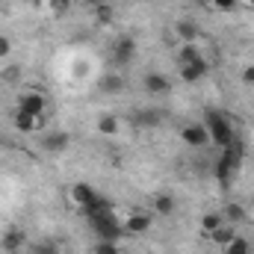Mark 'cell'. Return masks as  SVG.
Instances as JSON below:
<instances>
[{
  "label": "cell",
  "mask_w": 254,
  "mask_h": 254,
  "mask_svg": "<svg viewBox=\"0 0 254 254\" xmlns=\"http://www.w3.org/2000/svg\"><path fill=\"white\" fill-rule=\"evenodd\" d=\"M204 127H207V133H210V142L222 151V148H228L234 139H237V130L231 125V119L222 113V110H207L204 113Z\"/></svg>",
  "instance_id": "1"
},
{
  "label": "cell",
  "mask_w": 254,
  "mask_h": 254,
  "mask_svg": "<svg viewBox=\"0 0 254 254\" xmlns=\"http://www.w3.org/2000/svg\"><path fill=\"white\" fill-rule=\"evenodd\" d=\"M89 228L95 231L98 240H107V243H119V240L125 237V225H122V219H116V213L92 216V219H89Z\"/></svg>",
  "instance_id": "2"
},
{
  "label": "cell",
  "mask_w": 254,
  "mask_h": 254,
  "mask_svg": "<svg viewBox=\"0 0 254 254\" xmlns=\"http://www.w3.org/2000/svg\"><path fill=\"white\" fill-rule=\"evenodd\" d=\"M110 57H113V65H130L136 60V39L133 36H119L113 42Z\"/></svg>",
  "instance_id": "3"
},
{
  "label": "cell",
  "mask_w": 254,
  "mask_h": 254,
  "mask_svg": "<svg viewBox=\"0 0 254 254\" xmlns=\"http://www.w3.org/2000/svg\"><path fill=\"white\" fill-rule=\"evenodd\" d=\"M18 110H21V113H30V116H45L48 98H45L42 92H36V89H27V92L18 95Z\"/></svg>",
  "instance_id": "4"
},
{
  "label": "cell",
  "mask_w": 254,
  "mask_h": 254,
  "mask_svg": "<svg viewBox=\"0 0 254 254\" xmlns=\"http://www.w3.org/2000/svg\"><path fill=\"white\" fill-rule=\"evenodd\" d=\"M71 148V133H65V130H48L45 136H42V151L45 154H65Z\"/></svg>",
  "instance_id": "5"
},
{
  "label": "cell",
  "mask_w": 254,
  "mask_h": 254,
  "mask_svg": "<svg viewBox=\"0 0 254 254\" xmlns=\"http://www.w3.org/2000/svg\"><path fill=\"white\" fill-rule=\"evenodd\" d=\"M181 139H184V145H190V148H204V145H210V133H207L204 122H190V125H184L181 127Z\"/></svg>",
  "instance_id": "6"
},
{
  "label": "cell",
  "mask_w": 254,
  "mask_h": 254,
  "mask_svg": "<svg viewBox=\"0 0 254 254\" xmlns=\"http://www.w3.org/2000/svg\"><path fill=\"white\" fill-rule=\"evenodd\" d=\"M178 71H181L184 83H198L210 74V65H207L204 57H198V60H190V63H178Z\"/></svg>",
  "instance_id": "7"
},
{
  "label": "cell",
  "mask_w": 254,
  "mask_h": 254,
  "mask_svg": "<svg viewBox=\"0 0 254 254\" xmlns=\"http://www.w3.org/2000/svg\"><path fill=\"white\" fill-rule=\"evenodd\" d=\"M130 125L136 130H151V127H160L163 125V113L157 107H145V110H136L130 116Z\"/></svg>",
  "instance_id": "8"
},
{
  "label": "cell",
  "mask_w": 254,
  "mask_h": 254,
  "mask_svg": "<svg viewBox=\"0 0 254 254\" xmlns=\"http://www.w3.org/2000/svg\"><path fill=\"white\" fill-rule=\"evenodd\" d=\"M142 86H145V92H148L151 98H160V95H169V92H172V80H169L166 74H160V71L145 74Z\"/></svg>",
  "instance_id": "9"
},
{
  "label": "cell",
  "mask_w": 254,
  "mask_h": 254,
  "mask_svg": "<svg viewBox=\"0 0 254 254\" xmlns=\"http://www.w3.org/2000/svg\"><path fill=\"white\" fill-rule=\"evenodd\" d=\"M24 246H30V243H27V234H24L21 228H6V231H3V237H0V249H3V252L18 254Z\"/></svg>",
  "instance_id": "10"
},
{
  "label": "cell",
  "mask_w": 254,
  "mask_h": 254,
  "mask_svg": "<svg viewBox=\"0 0 254 254\" xmlns=\"http://www.w3.org/2000/svg\"><path fill=\"white\" fill-rule=\"evenodd\" d=\"M98 198H101V192L92 190L89 184H74V187H71V201H74V207H80V210H89Z\"/></svg>",
  "instance_id": "11"
},
{
  "label": "cell",
  "mask_w": 254,
  "mask_h": 254,
  "mask_svg": "<svg viewBox=\"0 0 254 254\" xmlns=\"http://www.w3.org/2000/svg\"><path fill=\"white\" fill-rule=\"evenodd\" d=\"M122 225H125V234L142 237V234H148V231H151V225H154V222H151V213H130Z\"/></svg>",
  "instance_id": "12"
},
{
  "label": "cell",
  "mask_w": 254,
  "mask_h": 254,
  "mask_svg": "<svg viewBox=\"0 0 254 254\" xmlns=\"http://www.w3.org/2000/svg\"><path fill=\"white\" fill-rule=\"evenodd\" d=\"M175 36L184 39V45H198L201 27H198V21H192V18H181V21L175 24Z\"/></svg>",
  "instance_id": "13"
},
{
  "label": "cell",
  "mask_w": 254,
  "mask_h": 254,
  "mask_svg": "<svg viewBox=\"0 0 254 254\" xmlns=\"http://www.w3.org/2000/svg\"><path fill=\"white\" fill-rule=\"evenodd\" d=\"M151 207H154V213H157V216H175L178 201H175L169 192H160V195H154V198H151Z\"/></svg>",
  "instance_id": "14"
},
{
  "label": "cell",
  "mask_w": 254,
  "mask_h": 254,
  "mask_svg": "<svg viewBox=\"0 0 254 254\" xmlns=\"http://www.w3.org/2000/svg\"><path fill=\"white\" fill-rule=\"evenodd\" d=\"M39 127H42V116H30V113L15 110V130L18 133H36Z\"/></svg>",
  "instance_id": "15"
},
{
  "label": "cell",
  "mask_w": 254,
  "mask_h": 254,
  "mask_svg": "<svg viewBox=\"0 0 254 254\" xmlns=\"http://www.w3.org/2000/svg\"><path fill=\"white\" fill-rule=\"evenodd\" d=\"M98 89L104 95H119V92H125V77L122 74H104L101 83H98Z\"/></svg>",
  "instance_id": "16"
},
{
  "label": "cell",
  "mask_w": 254,
  "mask_h": 254,
  "mask_svg": "<svg viewBox=\"0 0 254 254\" xmlns=\"http://www.w3.org/2000/svg\"><path fill=\"white\" fill-rule=\"evenodd\" d=\"M207 237H210L216 246H222V249H225V246H231V240L237 237V231H234V225H231V222H222V225H219L213 234H207Z\"/></svg>",
  "instance_id": "17"
},
{
  "label": "cell",
  "mask_w": 254,
  "mask_h": 254,
  "mask_svg": "<svg viewBox=\"0 0 254 254\" xmlns=\"http://www.w3.org/2000/svg\"><path fill=\"white\" fill-rule=\"evenodd\" d=\"M213 172H216V178H219L222 184H228V181H231V178H234V175H237L240 169H237V166H234V163H231L228 157H219V160H216V169H213Z\"/></svg>",
  "instance_id": "18"
},
{
  "label": "cell",
  "mask_w": 254,
  "mask_h": 254,
  "mask_svg": "<svg viewBox=\"0 0 254 254\" xmlns=\"http://www.w3.org/2000/svg\"><path fill=\"white\" fill-rule=\"evenodd\" d=\"M92 15H95V21H98L101 27H110V24H113V18H116V12H113V6H110V3L95 6V9H92Z\"/></svg>",
  "instance_id": "19"
},
{
  "label": "cell",
  "mask_w": 254,
  "mask_h": 254,
  "mask_svg": "<svg viewBox=\"0 0 254 254\" xmlns=\"http://www.w3.org/2000/svg\"><path fill=\"white\" fill-rule=\"evenodd\" d=\"M222 216H225V222H231V225L246 222V207H240V204H225Z\"/></svg>",
  "instance_id": "20"
},
{
  "label": "cell",
  "mask_w": 254,
  "mask_h": 254,
  "mask_svg": "<svg viewBox=\"0 0 254 254\" xmlns=\"http://www.w3.org/2000/svg\"><path fill=\"white\" fill-rule=\"evenodd\" d=\"M225 254H252V243L237 234V237L231 240V246H225Z\"/></svg>",
  "instance_id": "21"
},
{
  "label": "cell",
  "mask_w": 254,
  "mask_h": 254,
  "mask_svg": "<svg viewBox=\"0 0 254 254\" xmlns=\"http://www.w3.org/2000/svg\"><path fill=\"white\" fill-rule=\"evenodd\" d=\"M27 254H60V246L51 240H39V243L27 246Z\"/></svg>",
  "instance_id": "22"
},
{
  "label": "cell",
  "mask_w": 254,
  "mask_h": 254,
  "mask_svg": "<svg viewBox=\"0 0 254 254\" xmlns=\"http://www.w3.org/2000/svg\"><path fill=\"white\" fill-rule=\"evenodd\" d=\"M222 222H225L222 213H204V216H201V231H204V234H213Z\"/></svg>",
  "instance_id": "23"
},
{
  "label": "cell",
  "mask_w": 254,
  "mask_h": 254,
  "mask_svg": "<svg viewBox=\"0 0 254 254\" xmlns=\"http://www.w3.org/2000/svg\"><path fill=\"white\" fill-rule=\"evenodd\" d=\"M98 130H101L104 136H116V133H119V119H116V116H101V119H98Z\"/></svg>",
  "instance_id": "24"
},
{
  "label": "cell",
  "mask_w": 254,
  "mask_h": 254,
  "mask_svg": "<svg viewBox=\"0 0 254 254\" xmlns=\"http://www.w3.org/2000/svg\"><path fill=\"white\" fill-rule=\"evenodd\" d=\"M92 254H122V249H119V243L98 240V243H95V249H92Z\"/></svg>",
  "instance_id": "25"
},
{
  "label": "cell",
  "mask_w": 254,
  "mask_h": 254,
  "mask_svg": "<svg viewBox=\"0 0 254 254\" xmlns=\"http://www.w3.org/2000/svg\"><path fill=\"white\" fill-rule=\"evenodd\" d=\"M71 6H74V0H51L54 15H68V12H71Z\"/></svg>",
  "instance_id": "26"
},
{
  "label": "cell",
  "mask_w": 254,
  "mask_h": 254,
  "mask_svg": "<svg viewBox=\"0 0 254 254\" xmlns=\"http://www.w3.org/2000/svg\"><path fill=\"white\" fill-rule=\"evenodd\" d=\"M237 3H240V0H210V6H216V9H222V12H234Z\"/></svg>",
  "instance_id": "27"
},
{
  "label": "cell",
  "mask_w": 254,
  "mask_h": 254,
  "mask_svg": "<svg viewBox=\"0 0 254 254\" xmlns=\"http://www.w3.org/2000/svg\"><path fill=\"white\" fill-rule=\"evenodd\" d=\"M9 54H12V42H9L6 36H0V60H3V57H9Z\"/></svg>",
  "instance_id": "28"
},
{
  "label": "cell",
  "mask_w": 254,
  "mask_h": 254,
  "mask_svg": "<svg viewBox=\"0 0 254 254\" xmlns=\"http://www.w3.org/2000/svg\"><path fill=\"white\" fill-rule=\"evenodd\" d=\"M243 83L254 86V65H246V68H243Z\"/></svg>",
  "instance_id": "29"
},
{
  "label": "cell",
  "mask_w": 254,
  "mask_h": 254,
  "mask_svg": "<svg viewBox=\"0 0 254 254\" xmlns=\"http://www.w3.org/2000/svg\"><path fill=\"white\" fill-rule=\"evenodd\" d=\"M83 3H86L89 9H95V6H101V3H110V0H83Z\"/></svg>",
  "instance_id": "30"
},
{
  "label": "cell",
  "mask_w": 254,
  "mask_h": 254,
  "mask_svg": "<svg viewBox=\"0 0 254 254\" xmlns=\"http://www.w3.org/2000/svg\"><path fill=\"white\" fill-rule=\"evenodd\" d=\"M195 3H201V6H210V0H195Z\"/></svg>",
  "instance_id": "31"
},
{
  "label": "cell",
  "mask_w": 254,
  "mask_h": 254,
  "mask_svg": "<svg viewBox=\"0 0 254 254\" xmlns=\"http://www.w3.org/2000/svg\"><path fill=\"white\" fill-rule=\"evenodd\" d=\"M252 207H254V198H252Z\"/></svg>",
  "instance_id": "32"
},
{
  "label": "cell",
  "mask_w": 254,
  "mask_h": 254,
  "mask_svg": "<svg viewBox=\"0 0 254 254\" xmlns=\"http://www.w3.org/2000/svg\"><path fill=\"white\" fill-rule=\"evenodd\" d=\"M252 6H254V0H252Z\"/></svg>",
  "instance_id": "33"
},
{
  "label": "cell",
  "mask_w": 254,
  "mask_h": 254,
  "mask_svg": "<svg viewBox=\"0 0 254 254\" xmlns=\"http://www.w3.org/2000/svg\"><path fill=\"white\" fill-rule=\"evenodd\" d=\"M252 254H254V252H252Z\"/></svg>",
  "instance_id": "34"
}]
</instances>
